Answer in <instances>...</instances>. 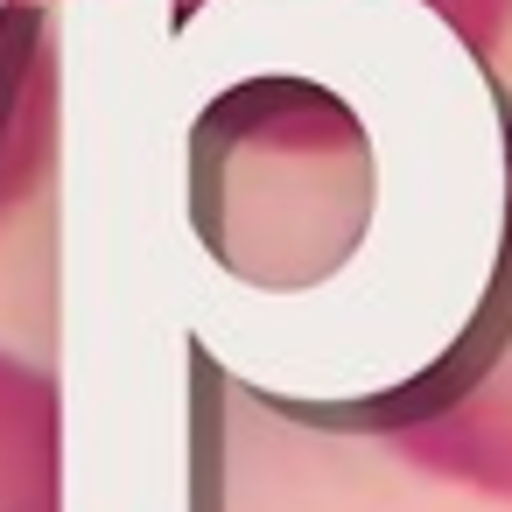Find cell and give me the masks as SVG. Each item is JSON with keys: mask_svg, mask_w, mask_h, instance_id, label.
<instances>
[{"mask_svg": "<svg viewBox=\"0 0 512 512\" xmlns=\"http://www.w3.org/2000/svg\"><path fill=\"white\" fill-rule=\"evenodd\" d=\"M386 435L435 477H463L512 498V239L498 253V288L449 365L386 414Z\"/></svg>", "mask_w": 512, "mask_h": 512, "instance_id": "1", "label": "cell"}, {"mask_svg": "<svg viewBox=\"0 0 512 512\" xmlns=\"http://www.w3.org/2000/svg\"><path fill=\"white\" fill-rule=\"evenodd\" d=\"M0 512H64V386L0 344Z\"/></svg>", "mask_w": 512, "mask_h": 512, "instance_id": "2", "label": "cell"}, {"mask_svg": "<svg viewBox=\"0 0 512 512\" xmlns=\"http://www.w3.org/2000/svg\"><path fill=\"white\" fill-rule=\"evenodd\" d=\"M204 8H211V0H169V22L190 29ZM421 8H428L477 64H491V57L505 50V36H512V0H421Z\"/></svg>", "mask_w": 512, "mask_h": 512, "instance_id": "3", "label": "cell"}]
</instances>
